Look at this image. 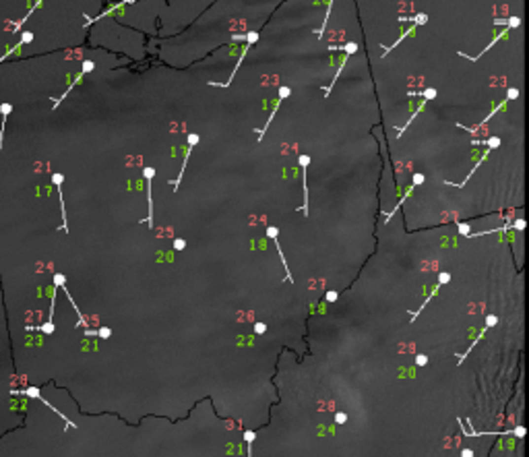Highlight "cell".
Listing matches in <instances>:
<instances>
[{
  "label": "cell",
  "instance_id": "6da1fadb",
  "mask_svg": "<svg viewBox=\"0 0 529 457\" xmlns=\"http://www.w3.org/2000/svg\"><path fill=\"white\" fill-rule=\"evenodd\" d=\"M10 395H23V397H31V399H37V401H41V403H44V406H48V408H50L52 412H56L58 416H60V418L64 420V424H67L69 428H77V426H74V422H72V420H69V418L64 416L62 412H58V408H54V406H52V403H50L48 399H44V397H41V391H39L37 387H23V389H10Z\"/></svg>",
  "mask_w": 529,
  "mask_h": 457
},
{
  "label": "cell",
  "instance_id": "7a4b0ae2",
  "mask_svg": "<svg viewBox=\"0 0 529 457\" xmlns=\"http://www.w3.org/2000/svg\"><path fill=\"white\" fill-rule=\"evenodd\" d=\"M199 143V135H194V133H190L188 135V147H186V155H184V164H182V170H180V176H178V180H176V184H174V188L178 190V184H180V180H182V174H184V168H186V162H188V157H190V151H192V147Z\"/></svg>",
  "mask_w": 529,
  "mask_h": 457
},
{
  "label": "cell",
  "instance_id": "3957f363",
  "mask_svg": "<svg viewBox=\"0 0 529 457\" xmlns=\"http://www.w3.org/2000/svg\"><path fill=\"white\" fill-rule=\"evenodd\" d=\"M308 162H310V157L308 155H300V166H302V172H304V178H306V168H308ZM302 211H308V188H306V180H304V207H302Z\"/></svg>",
  "mask_w": 529,
  "mask_h": 457
},
{
  "label": "cell",
  "instance_id": "277c9868",
  "mask_svg": "<svg viewBox=\"0 0 529 457\" xmlns=\"http://www.w3.org/2000/svg\"><path fill=\"white\" fill-rule=\"evenodd\" d=\"M267 234L269 236H271L273 240H275V244H277V250H279V254H282V263H283V267H285V278L291 281V273H289V269H287V263H285V257H283V252H282V246H279V240H277V228H269L267 230Z\"/></svg>",
  "mask_w": 529,
  "mask_h": 457
},
{
  "label": "cell",
  "instance_id": "5b68a950",
  "mask_svg": "<svg viewBox=\"0 0 529 457\" xmlns=\"http://www.w3.org/2000/svg\"><path fill=\"white\" fill-rule=\"evenodd\" d=\"M95 335H97V337H104V339H106V337H110V335H112V331H110V329H107V327H102L100 331H95Z\"/></svg>",
  "mask_w": 529,
  "mask_h": 457
},
{
  "label": "cell",
  "instance_id": "8992f818",
  "mask_svg": "<svg viewBox=\"0 0 529 457\" xmlns=\"http://www.w3.org/2000/svg\"><path fill=\"white\" fill-rule=\"evenodd\" d=\"M289 93H291V91H289L287 87H283V89H279V100H285V98H287V95H289Z\"/></svg>",
  "mask_w": 529,
  "mask_h": 457
},
{
  "label": "cell",
  "instance_id": "52a82bcc",
  "mask_svg": "<svg viewBox=\"0 0 529 457\" xmlns=\"http://www.w3.org/2000/svg\"><path fill=\"white\" fill-rule=\"evenodd\" d=\"M184 246H186L184 240H174V248H178V250H180V248H184Z\"/></svg>",
  "mask_w": 529,
  "mask_h": 457
},
{
  "label": "cell",
  "instance_id": "ba28073f",
  "mask_svg": "<svg viewBox=\"0 0 529 457\" xmlns=\"http://www.w3.org/2000/svg\"><path fill=\"white\" fill-rule=\"evenodd\" d=\"M254 327H256V333H263V331H265V325H263V323H256Z\"/></svg>",
  "mask_w": 529,
  "mask_h": 457
},
{
  "label": "cell",
  "instance_id": "9c48e42d",
  "mask_svg": "<svg viewBox=\"0 0 529 457\" xmlns=\"http://www.w3.org/2000/svg\"><path fill=\"white\" fill-rule=\"evenodd\" d=\"M418 364H420V366L426 364V356H418Z\"/></svg>",
  "mask_w": 529,
  "mask_h": 457
},
{
  "label": "cell",
  "instance_id": "30bf717a",
  "mask_svg": "<svg viewBox=\"0 0 529 457\" xmlns=\"http://www.w3.org/2000/svg\"><path fill=\"white\" fill-rule=\"evenodd\" d=\"M327 298H329V300H335V298H337V294H335V292H329V294H327Z\"/></svg>",
  "mask_w": 529,
  "mask_h": 457
}]
</instances>
